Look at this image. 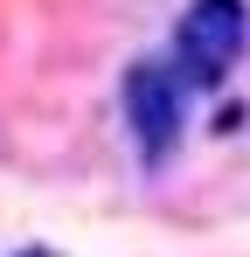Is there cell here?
Returning <instances> with one entry per match:
<instances>
[{
    "instance_id": "obj_1",
    "label": "cell",
    "mask_w": 250,
    "mask_h": 257,
    "mask_svg": "<svg viewBox=\"0 0 250 257\" xmlns=\"http://www.w3.org/2000/svg\"><path fill=\"white\" fill-rule=\"evenodd\" d=\"M250 42V7L243 0H188L181 28H174V49H181V70L195 90H215L229 77V63L243 56Z\"/></svg>"
},
{
    "instance_id": "obj_2",
    "label": "cell",
    "mask_w": 250,
    "mask_h": 257,
    "mask_svg": "<svg viewBox=\"0 0 250 257\" xmlns=\"http://www.w3.org/2000/svg\"><path fill=\"white\" fill-rule=\"evenodd\" d=\"M118 97H125V125L139 139V153L167 160L174 139H181V77H167L160 63H132Z\"/></svg>"
}]
</instances>
